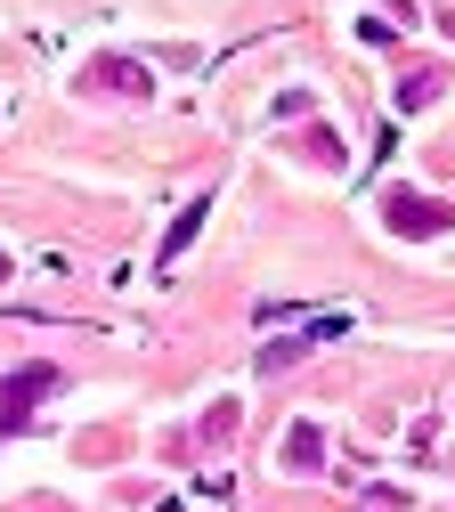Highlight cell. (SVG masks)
I'll list each match as a JSON object with an SVG mask.
<instances>
[{"instance_id":"cell-1","label":"cell","mask_w":455,"mask_h":512,"mask_svg":"<svg viewBox=\"0 0 455 512\" xmlns=\"http://www.w3.org/2000/svg\"><path fill=\"white\" fill-rule=\"evenodd\" d=\"M382 220L399 228V236H439L455 212H447V204H431V196H407V187H390V196H382Z\"/></svg>"}]
</instances>
